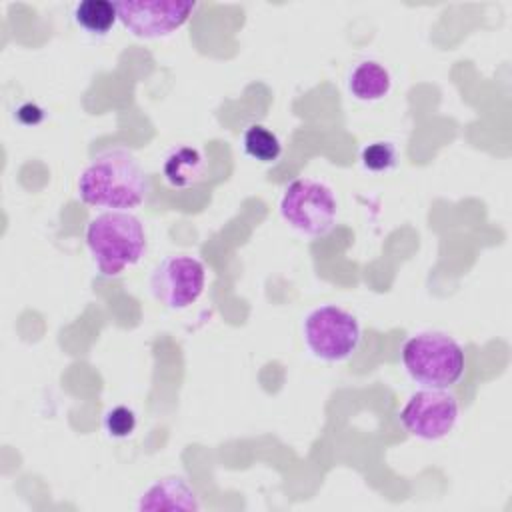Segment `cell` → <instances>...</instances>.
I'll return each mask as SVG.
<instances>
[{
  "instance_id": "1",
  "label": "cell",
  "mask_w": 512,
  "mask_h": 512,
  "mask_svg": "<svg viewBox=\"0 0 512 512\" xmlns=\"http://www.w3.org/2000/svg\"><path fill=\"white\" fill-rule=\"evenodd\" d=\"M148 192V174L122 146L100 150L78 176V196L94 208L130 212L146 200Z\"/></svg>"
},
{
  "instance_id": "2",
  "label": "cell",
  "mask_w": 512,
  "mask_h": 512,
  "mask_svg": "<svg viewBox=\"0 0 512 512\" xmlns=\"http://www.w3.org/2000/svg\"><path fill=\"white\" fill-rule=\"evenodd\" d=\"M86 246L104 276H118L146 252L144 224L128 210H106L86 224Z\"/></svg>"
},
{
  "instance_id": "3",
  "label": "cell",
  "mask_w": 512,
  "mask_h": 512,
  "mask_svg": "<svg viewBox=\"0 0 512 512\" xmlns=\"http://www.w3.org/2000/svg\"><path fill=\"white\" fill-rule=\"evenodd\" d=\"M402 364L422 388H450L464 374L462 346L446 332L424 330L402 344Z\"/></svg>"
},
{
  "instance_id": "4",
  "label": "cell",
  "mask_w": 512,
  "mask_h": 512,
  "mask_svg": "<svg viewBox=\"0 0 512 512\" xmlns=\"http://www.w3.org/2000/svg\"><path fill=\"white\" fill-rule=\"evenodd\" d=\"M284 222L302 236H326L338 216V202L328 184L316 178H294L282 190L278 202Z\"/></svg>"
},
{
  "instance_id": "5",
  "label": "cell",
  "mask_w": 512,
  "mask_h": 512,
  "mask_svg": "<svg viewBox=\"0 0 512 512\" xmlns=\"http://www.w3.org/2000/svg\"><path fill=\"white\" fill-rule=\"evenodd\" d=\"M302 336L314 358L342 362L356 352L362 328L358 318L346 308L324 304L308 312L302 324Z\"/></svg>"
},
{
  "instance_id": "6",
  "label": "cell",
  "mask_w": 512,
  "mask_h": 512,
  "mask_svg": "<svg viewBox=\"0 0 512 512\" xmlns=\"http://www.w3.org/2000/svg\"><path fill=\"white\" fill-rule=\"evenodd\" d=\"M460 416L458 400L448 388L416 390L400 410V422L420 440H440L448 436Z\"/></svg>"
},
{
  "instance_id": "7",
  "label": "cell",
  "mask_w": 512,
  "mask_h": 512,
  "mask_svg": "<svg viewBox=\"0 0 512 512\" xmlns=\"http://www.w3.org/2000/svg\"><path fill=\"white\" fill-rule=\"evenodd\" d=\"M206 284V268L202 260L190 254H172L160 260L150 274L152 296L172 310L194 304Z\"/></svg>"
},
{
  "instance_id": "8",
  "label": "cell",
  "mask_w": 512,
  "mask_h": 512,
  "mask_svg": "<svg viewBox=\"0 0 512 512\" xmlns=\"http://www.w3.org/2000/svg\"><path fill=\"white\" fill-rule=\"evenodd\" d=\"M118 20L136 38H166L180 30L196 10L188 0H120Z\"/></svg>"
},
{
  "instance_id": "9",
  "label": "cell",
  "mask_w": 512,
  "mask_h": 512,
  "mask_svg": "<svg viewBox=\"0 0 512 512\" xmlns=\"http://www.w3.org/2000/svg\"><path fill=\"white\" fill-rule=\"evenodd\" d=\"M196 490L182 476H164L152 482L138 500V510H198Z\"/></svg>"
},
{
  "instance_id": "10",
  "label": "cell",
  "mask_w": 512,
  "mask_h": 512,
  "mask_svg": "<svg viewBox=\"0 0 512 512\" xmlns=\"http://www.w3.org/2000/svg\"><path fill=\"white\" fill-rule=\"evenodd\" d=\"M162 176L172 188L196 186L206 176V158L194 146H174L162 160Z\"/></svg>"
},
{
  "instance_id": "11",
  "label": "cell",
  "mask_w": 512,
  "mask_h": 512,
  "mask_svg": "<svg viewBox=\"0 0 512 512\" xmlns=\"http://www.w3.org/2000/svg\"><path fill=\"white\" fill-rule=\"evenodd\" d=\"M348 92L360 102L382 100L392 88V76L378 60H360L348 74Z\"/></svg>"
},
{
  "instance_id": "12",
  "label": "cell",
  "mask_w": 512,
  "mask_h": 512,
  "mask_svg": "<svg viewBox=\"0 0 512 512\" xmlns=\"http://www.w3.org/2000/svg\"><path fill=\"white\" fill-rule=\"evenodd\" d=\"M72 16L78 28L92 36L108 34L118 20L116 4L110 0H82L74 6Z\"/></svg>"
},
{
  "instance_id": "13",
  "label": "cell",
  "mask_w": 512,
  "mask_h": 512,
  "mask_svg": "<svg viewBox=\"0 0 512 512\" xmlns=\"http://www.w3.org/2000/svg\"><path fill=\"white\" fill-rule=\"evenodd\" d=\"M244 152L264 164H272L282 154V142L270 128L262 124H250L242 134Z\"/></svg>"
},
{
  "instance_id": "14",
  "label": "cell",
  "mask_w": 512,
  "mask_h": 512,
  "mask_svg": "<svg viewBox=\"0 0 512 512\" xmlns=\"http://www.w3.org/2000/svg\"><path fill=\"white\" fill-rule=\"evenodd\" d=\"M360 160H362V166L370 172H386L396 166L398 150L388 140H376L362 148Z\"/></svg>"
},
{
  "instance_id": "15",
  "label": "cell",
  "mask_w": 512,
  "mask_h": 512,
  "mask_svg": "<svg viewBox=\"0 0 512 512\" xmlns=\"http://www.w3.org/2000/svg\"><path fill=\"white\" fill-rule=\"evenodd\" d=\"M104 430L112 438H128L136 428V414L128 406H114L104 414Z\"/></svg>"
},
{
  "instance_id": "16",
  "label": "cell",
  "mask_w": 512,
  "mask_h": 512,
  "mask_svg": "<svg viewBox=\"0 0 512 512\" xmlns=\"http://www.w3.org/2000/svg\"><path fill=\"white\" fill-rule=\"evenodd\" d=\"M16 116L22 124L30 126V124H38L42 118H44V110L38 106V104H32V102H26L22 104L18 110H16Z\"/></svg>"
}]
</instances>
